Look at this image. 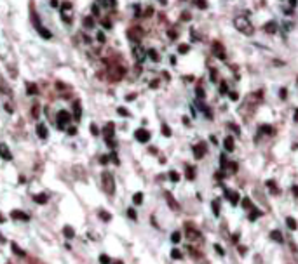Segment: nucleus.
Here are the masks:
<instances>
[{"instance_id": "30", "label": "nucleus", "mask_w": 298, "mask_h": 264, "mask_svg": "<svg viewBox=\"0 0 298 264\" xmlns=\"http://www.w3.org/2000/svg\"><path fill=\"white\" fill-rule=\"evenodd\" d=\"M286 224H288L289 229H297V221L293 217H286Z\"/></svg>"}, {"instance_id": "1", "label": "nucleus", "mask_w": 298, "mask_h": 264, "mask_svg": "<svg viewBox=\"0 0 298 264\" xmlns=\"http://www.w3.org/2000/svg\"><path fill=\"white\" fill-rule=\"evenodd\" d=\"M234 26L241 31L242 35H246V37H251L253 33H255V26L248 21L246 18H242V16H239V18H235V21H234Z\"/></svg>"}, {"instance_id": "53", "label": "nucleus", "mask_w": 298, "mask_h": 264, "mask_svg": "<svg viewBox=\"0 0 298 264\" xmlns=\"http://www.w3.org/2000/svg\"><path fill=\"white\" fill-rule=\"evenodd\" d=\"M293 193H295V195L298 196V186H293Z\"/></svg>"}, {"instance_id": "2", "label": "nucleus", "mask_w": 298, "mask_h": 264, "mask_svg": "<svg viewBox=\"0 0 298 264\" xmlns=\"http://www.w3.org/2000/svg\"><path fill=\"white\" fill-rule=\"evenodd\" d=\"M72 120V115L68 113L66 110H59L56 113V122H58V129H65Z\"/></svg>"}, {"instance_id": "52", "label": "nucleus", "mask_w": 298, "mask_h": 264, "mask_svg": "<svg viewBox=\"0 0 298 264\" xmlns=\"http://www.w3.org/2000/svg\"><path fill=\"white\" fill-rule=\"evenodd\" d=\"M101 163H108V156H101Z\"/></svg>"}, {"instance_id": "49", "label": "nucleus", "mask_w": 298, "mask_h": 264, "mask_svg": "<svg viewBox=\"0 0 298 264\" xmlns=\"http://www.w3.org/2000/svg\"><path fill=\"white\" fill-rule=\"evenodd\" d=\"M91 131H93L94 136H98V134H99V131H98V127H96V125H91Z\"/></svg>"}, {"instance_id": "29", "label": "nucleus", "mask_w": 298, "mask_h": 264, "mask_svg": "<svg viewBox=\"0 0 298 264\" xmlns=\"http://www.w3.org/2000/svg\"><path fill=\"white\" fill-rule=\"evenodd\" d=\"M260 132H261V134H265V136H270L274 131H272V127H270V125H261Z\"/></svg>"}, {"instance_id": "14", "label": "nucleus", "mask_w": 298, "mask_h": 264, "mask_svg": "<svg viewBox=\"0 0 298 264\" xmlns=\"http://www.w3.org/2000/svg\"><path fill=\"white\" fill-rule=\"evenodd\" d=\"M80 116H82L80 104H78V103H75V104H73V118H75V122H78V120H80Z\"/></svg>"}, {"instance_id": "41", "label": "nucleus", "mask_w": 298, "mask_h": 264, "mask_svg": "<svg viewBox=\"0 0 298 264\" xmlns=\"http://www.w3.org/2000/svg\"><path fill=\"white\" fill-rule=\"evenodd\" d=\"M220 94H228V89H227V82H222V85H220Z\"/></svg>"}, {"instance_id": "31", "label": "nucleus", "mask_w": 298, "mask_h": 264, "mask_svg": "<svg viewBox=\"0 0 298 264\" xmlns=\"http://www.w3.org/2000/svg\"><path fill=\"white\" fill-rule=\"evenodd\" d=\"M169 179H171L173 183H178V181H180V176H178V172L171 170V172H169Z\"/></svg>"}, {"instance_id": "24", "label": "nucleus", "mask_w": 298, "mask_h": 264, "mask_svg": "<svg viewBox=\"0 0 298 264\" xmlns=\"http://www.w3.org/2000/svg\"><path fill=\"white\" fill-rule=\"evenodd\" d=\"M132 202H134V205H141V202H143V193H134Z\"/></svg>"}, {"instance_id": "43", "label": "nucleus", "mask_w": 298, "mask_h": 264, "mask_svg": "<svg viewBox=\"0 0 298 264\" xmlns=\"http://www.w3.org/2000/svg\"><path fill=\"white\" fill-rule=\"evenodd\" d=\"M197 5L202 7V9H206V7H207V2H206V0H197Z\"/></svg>"}, {"instance_id": "13", "label": "nucleus", "mask_w": 298, "mask_h": 264, "mask_svg": "<svg viewBox=\"0 0 298 264\" xmlns=\"http://www.w3.org/2000/svg\"><path fill=\"white\" fill-rule=\"evenodd\" d=\"M132 54H134V57H136V59H138L140 63H141V61H143V59L147 57V54H145V51H143V49H140V47H136Z\"/></svg>"}, {"instance_id": "51", "label": "nucleus", "mask_w": 298, "mask_h": 264, "mask_svg": "<svg viewBox=\"0 0 298 264\" xmlns=\"http://www.w3.org/2000/svg\"><path fill=\"white\" fill-rule=\"evenodd\" d=\"M66 132H68L70 136H75V132L77 131H75V127H70V129H66Z\"/></svg>"}, {"instance_id": "37", "label": "nucleus", "mask_w": 298, "mask_h": 264, "mask_svg": "<svg viewBox=\"0 0 298 264\" xmlns=\"http://www.w3.org/2000/svg\"><path fill=\"white\" fill-rule=\"evenodd\" d=\"M171 255H173L174 259H181V252H180L178 248H173V250H171Z\"/></svg>"}, {"instance_id": "10", "label": "nucleus", "mask_w": 298, "mask_h": 264, "mask_svg": "<svg viewBox=\"0 0 298 264\" xmlns=\"http://www.w3.org/2000/svg\"><path fill=\"white\" fill-rule=\"evenodd\" d=\"M270 240H274V242H277V243H284V236L281 235V231H277V229L270 231Z\"/></svg>"}, {"instance_id": "17", "label": "nucleus", "mask_w": 298, "mask_h": 264, "mask_svg": "<svg viewBox=\"0 0 298 264\" xmlns=\"http://www.w3.org/2000/svg\"><path fill=\"white\" fill-rule=\"evenodd\" d=\"M129 38H132V40H140V38H141V30H138V28L129 30Z\"/></svg>"}, {"instance_id": "55", "label": "nucleus", "mask_w": 298, "mask_h": 264, "mask_svg": "<svg viewBox=\"0 0 298 264\" xmlns=\"http://www.w3.org/2000/svg\"><path fill=\"white\" fill-rule=\"evenodd\" d=\"M4 221H5V217H4V215L0 214V223H4Z\"/></svg>"}, {"instance_id": "19", "label": "nucleus", "mask_w": 298, "mask_h": 264, "mask_svg": "<svg viewBox=\"0 0 298 264\" xmlns=\"http://www.w3.org/2000/svg\"><path fill=\"white\" fill-rule=\"evenodd\" d=\"M166 198H168L169 207H171V208H174V210H178V208H180V207H178V203H176V200L171 196V193H166Z\"/></svg>"}, {"instance_id": "56", "label": "nucleus", "mask_w": 298, "mask_h": 264, "mask_svg": "<svg viewBox=\"0 0 298 264\" xmlns=\"http://www.w3.org/2000/svg\"><path fill=\"white\" fill-rule=\"evenodd\" d=\"M295 120H297V122H298V110H297V111H295Z\"/></svg>"}, {"instance_id": "50", "label": "nucleus", "mask_w": 298, "mask_h": 264, "mask_svg": "<svg viewBox=\"0 0 298 264\" xmlns=\"http://www.w3.org/2000/svg\"><path fill=\"white\" fill-rule=\"evenodd\" d=\"M230 99H232V101H237V99H239V96L235 94V92H230Z\"/></svg>"}, {"instance_id": "11", "label": "nucleus", "mask_w": 298, "mask_h": 264, "mask_svg": "<svg viewBox=\"0 0 298 264\" xmlns=\"http://www.w3.org/2000/svg\"><path fill=\"white\" fill-rule=\"evenodd\" d=\"M37 136L40 139H45V137H47V127H45L44 123H38L37 125Z\"/></svg>"}, {"instance_id": "5", "label": "nucleus", "mask_w": 298, "mask_h": 264, "mask_svg": "<svg viewBox=\"0 0 298 264\" xmlns=\"http://www.w3.org/2000/svg\"><path fill=\"white\" fill-rule=\"evenodd\" d=\"M204 153H206V144L204 143H199V144L194 146V156H195L197 160H201V158L204 156Z\"/></svg>"}, {"instance_id": "20", "label": "nucleus", "mask_w": 298, "mask_h": 264, "mask_svg": "<svg viewBox=\"0 0 298 264\" xmlns=\"http://www.w3.org/2000/svg\"><path fill=\"white\" fill-rule=\"evenodd\" d=\"M261 214H263L261 210H258V208H253V210L249 212V221H255V219H258Z\"/></svg>"}, {"instance_id": "7", "label": "nucleus", "mask_w": 298, "mask_h": 264, "mask_svg": "<svg viewBox=\"0 0 298 264\" xmlns=\"http://www.w3.org/2000/svg\"><path fill=\"white\" fill-rule=\"evenodd\" d=\"M0 158H4V160H12V153L9 151L7 148V144H0Z\"/></svg>"}, {"instance_id": "4", "label": "nucleus", "mask_w": 298, "mask_h": 264, "mask_svg": "<svg viewBox=\"0 0 298 264\" xmlns=\"http://www.w3.org/2000/svg\"><path fill=\"white\" fill-rule=\"evenodd\" d=\"M134 137H136L140 143H148L150 141V132L145 131V129H138V131L134 132Z\"/></svg>"}, {"instance_id": "40", "label": "nucleus", "mask_w": 298, "mask_h": 264, "mask_svg": "<svg viewBox=\"0 0 298 264\" xmlns=\"http://www.w3.org/2000/svg\"><path fill=\"white\" fill-rule=\"evenodd\" d=\"M180 238H181V235H180V233H173V235H171L173 243H178V242H180Z\"/></svg>"}, {"instance_id": "3", "label": "nucleus", "mask_w": 298, "mask_h": 264, "mask_svg": "<svg viewBox=\"0 0 298 264\" xmlns=\"http://www.w3.org/2000/svg\"><path fill=\"white\" fill-rule=\"evenodd\" d=\"M103 188H105V191H107L108 195H113V191H115L113 176H112V174H108V172H105V174H103Z\"/></svg>"}, {"instance_id": "35", "label": "nucleus", "mask_w": 298, "mask_h": 264, "mask_svg": "<svg viewBox=\"0 0 298 264\" xmlns=\"http://www.w3.org/2000/svg\"><path fill=\"white\" fill-rule=\"evenodd\" d=\"M242 207H244V208H251V207H253V205H251V200H249L248 196H246V198H242Z\"/></svg>"}, {"instance_id": "47", "label": "nucleus", "mask_w": 298, "mask_h": 264, "mask_svg": "<svg viewBox=\"0 0 298 264\" xmlns=\"http://www.w3.org/2000/svg\"><path fill=\"white\" fill-rule=\"evenodd\" d=\"M215 248H216V252H218L220 255H223V254H225V252H223V248H222L220 245H215Z\"/></svg>"}, {"instance_id": "46", "label": "nucleus", "mask_w": 298, "mask_h": 264, "mask_svg": "<svg viewBox=\"0 0 298 264\" xmlns=\"http://www.w3.org/2000/svg\"><path fill=\"white\" fill-rule=\"evenodd\" d=\"M98 40H99V42H105V33H103V31L98 33Z\"/></svg>"}, {"instance_id": "36", "label": "nucleus", "mask_w": 298, "mask_h": 264, "mask_svg": "<svg viewBox=\"0 0 298 264\" xmlns=\"http://www.w3.org/2000/svg\"><path fill=\"white\" fill-rule=\"evenodd\" d=\"M213 210H215V215H218V214H220V202H218V200H215V202H213Z\"/></svg>"}, {"instance_id": "26", "label": "nucleus", "mask_w": 298, "mask_h": 264, "mask_svg": "<svg viewBox=\"0 0 298 264\" xmlns=\"http://www.w3.org/2000/svg\"><path fill=\"white\" fill-rule=\"evenodd\" d=\"M267 188H270V191H272L274 195H279V189H277V186H276L274 181H267Z\"/></svg>"}, {"instance_id": "38", "label": "nucleus", "mask_w": 298, "mask_h": 264, "mask_svg": "<svg viewBox=\"0 0 298 264\" xmlns=\"http://www.w3.org/2000/svg\"><path fill=\"white\" fill-rule=\"evenodd\" d=\"M99 263L101 264H110V257L103 254V255H99Z\"/></svg>"}, {"instance_id": "57", "label": "nucleus", "mask_w": 298, "mask_h": 264, "mask_svg": "<svg viewBox=\"0 0 298 264\" xmlns=\"http://www.w3.org/2000/svg\"><path fill=\"white\" fill-rule=\"evenodd\" d=\"M0 242H5V238H4V236H2V235H0Z\"/></svg>"}, {"instance_id": "9", "label": "nucleus", "mask_w": 298, "mask_h": 264, "mask_svg": "<svg viewBox=\"0 0 298 264\" xmlns=\"http://www.w3.org/2000/svg\"><path fill=\"white\" fill-rule=\"evenodd\" d=\"M11 217L19 219V221H28V219H30V217H28V214H26V212H23V210H12V212H11Z\"/></svg>"}, {"instance_id": "27", "label": "nucleus", "mask_w": 298, "mask_h": 264, "mask_svg": "<svg viewBox=\"0 0 298 264\" xmlns=\"http://www.w3.org/2000/svg\"><path fill=\"white\" fill-rule=\"evenodd\" d=\"M265 30H267L268 33H276V31H277V24H276L274 21H270V24H267V26H265Z\"/></svg>"}, {"instance_id": "18", "label": "nucleus", "mask_w": 298, "mask_h": 264, "mask_svg": "<svg viewBox=\"0 0 298 264\" xmlns=\"http://www.w3.org/2000/svg\"><path fill=\"white\" fill-rule=\"evenodd\" d=\"M37 30H38V33H40V35H42V37H44V38H47V40H49V38H51V37H53V33H51L49 30H45V28H44L42 24L38 26Z\"/></svg>"}, {"instance_id": "15", "label": "nucleus", "mask_w": 298, "mask_h": 264, "mask_svg": "<svg viewBox=\"0 0 298 264\" xmlns=\"http://www.w3.org/2000/svg\"><path fill=\"white\" fill-rule=\"evenodd\" d=\"M186 236L188 238H201V233H197V229H194V228L186 226Z\"/></svg>"}, {"instance_id": "34", "label": "nucleus", "mask_w": 298, "mask_h": 264, "mask_svg": "<svg viewBox=\"0 0 298 264\" xmlns=\"http://www.w3.org/2000/svg\"><path fill=\"white\" fill-rule=\"evenodd\" d=\"M84 26H86V28H93V26H94L93 18H86V19H84Z\"/></svg>"}, {"instance_id": "23", "label": "nucleus", "mask_w": 298, "mask_h": 264, "mask_svg": "<svg viewBox=\"0 0 298 264\" xmlns=\"http://www.w3.org/2000/svg\"><path fill=\"white\" fill-rule=\"evenodd\" d=\"M113 129H115V125H113V123H107V127H105V134H107V139L113 136Z\"/></svg>"}, {"instance_id": "54", "label": "nucleus", "mask_w": 298, "mask_h": 264, "mask_svg": "<svg viewBox=\"0 0 298 264\" xmlns=\"http://www.w3.org/2000/svg\"><path fill=\"white\" fill-rule=\"evenodd\" d=\"M51 5H53V7H56V5H58V0H51Z\"/></svg>"}, {"instance_id": "22", "label": "nucleus", "mask_w": 298, "mask_h": 264, "mask_svg": "<svg viewBox=\"0 0 298 264\" xmlns=\"http://www.w3.org/2000/svg\"><path fill=\"white\" fill-rule=\"evenodd\" d=\"M63 235H65L66 238H73V236H75V233H73V228H70V226H65V229H63Z\"/></svg>"}, {"instance_id": "16", "label": "nucleus", "mask_w": 298, "mask_h": 264, "mask_svg": "<svg viewBox=\"0 0 298 264\" xmlns=\"http://www.w3.org/2000/svg\"><path fill=\"white\" fill-rule=\"evenodd\" d=\"M185 176H186V179L194 181V179H195V169H194V167H190V165H186V169H185Z\"/></svg>"}, {"instance_id": "21", "label": "nucleus", "mask_w": 298, "mask_h": 264, "mask_svg": "<svg viewBox=\"0 0 298 264\" xmlns=\"http://www.w3.org/2000/svg\"><path fill=\"white\" fill-rule=\"evenodd\" d=\"M33 200H35L37 203H40V205H44V203L47 202V195H35Z\"/></svg>"}, {"instance_id": "6", "label": "nucleus", "mask_w": 298, "mask_h": 264, "mask_svg": "<svg viewBox=\"0 0 298 264\" xmlns=\"http://www.w3.org/2000/svg\"><path fill=\"white\" fill-rule=\"evenodd\" d=\"M223 45L222 44H218V42H215L213 44V54H216V57H220V59H225V52H223Z\"/></svg>"}, {"instance_id": "44", "label": "nucleus", "mask_w": 298, "mask_h": 264, "mask_svg": "<svg viewBox=\"0 0 298 264\" xmlns=\"http://www.w3.org/2000/svg\"><path fill=\"white\" fill-rule=\"evenodd\" d=\"M162 132H164V136H171V131H169L168 125H162Z\"/></svg>"}, {"instance_id": "39", "label": "nucleus", "mask_w": 298, "mask_h": 264, "mask_svg": "<svg viewBox=\"0 0 298 264\" xmlns=\"http://www.w3.org/2000/svg\"><path fill=\"white\" fill-rule=\"evenodd\" d=\"M99 215H101V219H103V221H110V219H112V215H110L108 212H103V210L99 212Z\"/></svg>"}, {"instance_id": "28", "label": "nucleus", "mask_w": 298, "mask_h": 264, "mask_svg": "<svg viewBox=\"0 0 298 264\" xmlns=\"http://www.w3.org/2000/svg\"><path fill=\"white\" fill-rule=\"evenodd\" d=\"M147 54H148V57H150V59H152V61H155V63H157V61L161 59V56H159V54H157V52H155L153 49H150V51H148V52H147Z\"/></svg>"}, {"instance_id": "45", "label": "nucleus", "mask_w": 298, "mask_h": 264, "mask_svg": "<svg viewBox=\"0 0 298 264\" xmlns=\"http://www.w3.org/2000/svg\"><path fill=\"white\" fill-rule=\"evenodd\" d=\"M117 111H119V115H124V116H127V115H129V113H127V110H124V108H119Z\"/></svg>"}, {"instance_id": "32", "label": "nucleus", "mask_w": 298, "mask_h": 264, "mask_svg": "<svg viewBox=\"0 0 298 264\" xmlns=\"http://www.w3.org/2000/svg\"><path fill=\"white\" fill-rule=\"evenodd\" d=\"M178 51H180V54H186V52L190 51V45H188V44H181V45L178 47Z\"/></svg>"}, {"instance_id": "33", "label": "nucleus", "mask_w": 298, "mask_h": 264, "mask_svg": "<svg viewBox=\"0 0 298 264\" xmlns=\"http://www.w3.org/2000/svg\"><path fill=\"white\" fill-rule=\"evenodd\" d=\"M26 91H28V94H37V85H33V83H28L26 85Z\"/></svg>"}, {"instance_id": "58", "label": "nucleus", "mask_w": 298, "mask_h": 264, "mask_svg": "<svg viewBox=\"0 0 298 264\" xmlns=\"http://www.w3.org/2000/svg\"><path fill=\"white\" fill-rule=\"evenodd\" d=\"M113 264H124V263H122V261H115Z\"/></svg>"}, {"instance_id": "25", "label": "nucleus", "mask_w": 298, "mask_h": 264, "mask_svg": "<svg viewBox=\"0 0 298 264\" xmlns=\"http://www.w3.org/2000/svg\"><path fill=\"white\" fill-rule=\"evenodd\" d=\"M11 248H12V252H14V254H18V255H21V257H24V255H26V252H24V250H21V248H19L16 243H12V245H11Z\"/></svg>"}, {"instance_id": "12", "label": "nucleus", "mask_w": 298, "mask_h": 264, "mask_svg": "<svg viewBox=\"0 0 298 264\" xmlns=\"http://www.w3.org/2000/svg\"><path fill=\"white\" fill-rule=\"evenodd\" d=\"M223 146L227 151H234V137L232 136H227L223 141Z\"/></svg>"}, {"instance_id": "42", "label": "nucleus", "mask_w": 298, "mask_h": 264, "mask_svg": "<svg viewBox=\"0 0 298 264\" xmlns=\"http://www.w3.org/2000/svg\"><path fill=\"white\" fill-rule=\"evenodd\" d=\"M127 215H129V217H131V219H132V221L136 219V212H134L132 208H127Z\"/></svg>"}, {"instance_id": "8", "label": "nucleus", "mask_w": 298, "mask_h": 264, "mask_svg": "<svg viewBox=\"0 0 298 264\" xmlns=\"http://www.w3.org/2000/svg\"><path fill=\"white\" fill-rule=\"evenodd\" d=\"M225 196L230 198V203H232V205H237V203H239V193L230 191V189H225Z\"/></svg>"}, {"instance_id": "48", "label": "nucleus", "mask_w": 298, "mask_h": 264, "mask_svg": "<svg viewBox=\"0 0 298 264\" xmlns=\"http://www.w3.org/2000/svg\"><path fill=\"white\" fill-rule=\"evenodd\" d=\"M103 26H105V28H112V23H110L108 19H105V21H103Z\"/></svg>"}]
</instances>
